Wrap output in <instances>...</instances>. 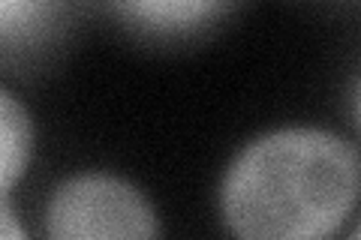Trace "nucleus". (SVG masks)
I'll use <instances>...</instances> for the list:
<instances>
[{"label":"nucleus","mask_w":361,"mask_h":240,"mask_svg":"<svg viewBox=\"0 0 361 240\" xmlns=\"http://www.w3.org/2000/svg\"><path fill=\"white\" fill-rule=\"evenodd\" d=\"M361 198V153L337 132L283 127L247 141L220 180V216L244 240H319Z\"/></svg>","instance_id":"f257e3e1"},{"label":"nucleus","mask_w":361,"mask_h":240,"mask_svg":"<svg viewBox=\"0 0 361 240\" xmlns=\"http://www.w3.org/2000/svg\"><path fill=\"white\" fill-rule=\"evenodd\" d=\"M42 0H0V39L4 45L13 42L37 21Z\"/></svg>","instance_id":"39448f33"},{"label":"nucleus","mask_w":361,"mask_h":240,"mask_svg":"<svg viewBox=\"0 0 361 240\" xmlns=\"http://www.w3.org/2000/svg\"><path fill=\"white\" fill-rule=\"evenodd\" d=\"M13 192H4V210H0V222H4V237L6 240H21L25 237V228L18 225L16 220V210H13V201H9Z\"/></svg>","instance_id":"423d86ee"},{"label":"nucleus","mask_w":361,"mask_h":240,"mask_svg":"<svg viewBox=\"0 0 361 240\" xmlns=\"http://www.w3.org/2000/svg\"><path fill=\"white\" fill-rule=\"evenodd\" d=\"M42 234L51 240H145L160 234L157 210L139 187L106 171L61 180L45 201Z\"/></svg>","instance_id":"f03ea898"},{"label":"nucleus","mask_w":361,"mask_h":240,"mask_svg":"<svg viewBox=\"0 0 361 240\" xmlns=\"http://www.w3.org/2000/svg\"><path fill=\"white\" fill-rule=\"evenodd\" d=\"M349 237H353V240H361V220H358V225L353 228V232H349Z\"/></svg>","instance_id":"6e6552de"},{"label":"nucleus","mask_w":361,"mask_h":240,"mask_svg":"<svg viewBox=\"0 0 361 240\" xmlns=\"http://www.w3.org/2000/svg\"><path fill=\"white\" fill-rule=\"evenodd\" d=\"M355 118L361 123V82H358V90H355Z\"/></svg>","instance_id":"0eeeda50"},{"label":"nucleus","mask_w":361,"mask_h":240,"mask_svg":"<svg viewBox=\"0 0 361 240\" xmlns=\"http://www.w3.org/2000/svg\"><path fill=\"white\" fill-rule=\"evenodd\" d=\"M33 153V120L27 106L13 90H0V187L13 192V187L27 175Z\"/></svg>","instance_id":"20e7f679"},{"label":"nucleus","mask_w":361,"mask_h":240,"mask_svg":"<svg viewBox=\"0 0 361 240\" xmlns=\"http://www.w3.org/2000/svg\"><path fill=\"white\" fill-rule=\"evenodd\" d=\"M123 21L157 37H180L220 18L232 0H111Z\"/></svg>","instance_id":"7ed1b4c3"}]
</instances>
